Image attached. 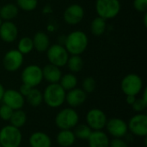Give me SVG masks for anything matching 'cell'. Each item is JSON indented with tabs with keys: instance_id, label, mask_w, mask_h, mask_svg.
<instances>
[{
	"instance_id": "8fae6325",
	"label": "cell",
	"mask_w": 147,
	"mask_h": 147,
	"mask_svg": "<svg viewBox=\"0 0 147 147\" xmlns=\"http://www.w3.org/2000/svg\"><path fill=\"white\" fill-rule=\"evenodd\" d=\"M105 128L108 135L112 138H125L129 133L127 123L123 119L118 117L108 120Z\"/></svg>"
},
{
	"instance_id": "d6a6232c",
	"label": "cell",
	"mask_w": 147,
	"mask_h": 147,
	"mask_svg": "<svg viewBox=\"0 0 147 147\" xmlns=\"http://www.w3.org/2000/svg\"><path fill=\"white\" fill-rule=\"evenodd\" d=\"M131 107L136 113H143L146 109L147 103L141 98H136L135 102L131 105Z\"/></svg>"
},
{
	"instance_id": "3957f363",
	"label": "cell",
	"mask_w": 147,
	"mask_h": 147,
	"mask_svg": "<svg viewBox=\"0 0 147 147\" xmlns=\"http://www.w3.org/2000/svg\"><path fill=\"white\" fill-rule=\"evenodd\" d=\"M54 122L59 130H72L79 123V115L75 109L64 108L57 113Z\"/></svg>"
},
{
	"instance_id": "83f0119b",
	"label": "cell",
	"mask_w": 147,
	"mask_h": 147,
	"mask_svg": "<svg viewBox=\"0 0 147 147\" xmlns=\"http://www.w3.org/2000/svg\"><path fill=\"white\" fill-rule=\"evenodd\" d=\"M17 50L23 55L31 53L34 50V44H33L32 38L25 36L20 39L17 44Z\"/></svg>"
},
{
	"instance_id": "52a82bcc",
	"label": "cell",
	"mask_w": 147,
	"mask_h": 147,
	"mask_svg": "<svg viewBox=\"0 0 147 147\" xmlns=\"http://www.w3.org/2000/svg\"><path fill=\"white\" fill-rule=\"evenodd\" d=\"M22 84H25L31 88H36L43 80L42 69L37 65H29L26 66L21 74Z\"/></svg>"
},
{
	"instance_id": "f35d334b",
	"label": "cell",
	"mask_w": 147,
	"mask_h": 147,
	"mask_svg": "<svg viewBox=\"0 0 147 147\" xmlns=\"http://www.w3.org/2000/svg\"><path fill=\"white\" fill-rule=\"evenodd\" d=\"M143 22H144V25H145V27H146L147 26V15L146 14H145V16H144Z\"/></svg>"
},
{
	"instance_id": "603a6c76",
	"label": "cell",
	"mask_w": 147,
	"mask_h": 147,
	"mask_svg": "<svg viewBox=\"0 0 147 147\" xmlns=\"http://www.w3.org/2000/svg\"><path fill=\"white\" fill-rule=\"evenodd\" d=\"M25 101L33 108H37L40 106L43 102V95L42 92L37 88H32L30 92L25 97Z\"/></svg>"
},
{
	"instance_id": "ba28073f",
	"label": "cell",
	"mask_w": 147,
	"mask_h": 147,
	"mask_svg": "<svg viewBox=\"0 0 147 147\" xmlns=\"http://www.w3.org/2000/svg\"><path fill=\"white\" fill-rule=\"evenodd\" d=\"M128 132L132 135L140 138L147 137V115L144 113H137L128 121Z\"/></svg>"
},
{
	"instance_id": "ab89813d",
	"label": "cell",
	"mask_w": 147,
	"mask_h": 147,
	"mask_svg": "<svg viewBox=\"0 0 147 147\" xmlns=\"http://www.w3.org/2000/svg\"><path fill=\"white\" fill-rule=\"evenodd\" d=\"M2 22H3V21H2V19L0 18V25H1V23H2Z\"/></svg>"
},
{
	"instance_id": "1f68e13d",
	"label": "cell",
	"mask_w": 147,
	"mask_h": 147,
	"mask_svg": "<svg viewBox=\"0 0 147 147\" xmlns=\"http://www.w3.org/2000/svg\"><path fill=\"white\" fill-rule=\"evenodd\" d=\"M13 111L14 110L12 109L3 103L0 106V119L5 121H9L13 114Z\"/></svg>"
},
{
	"instance_id": "74e56055",
	"label": "cell",
	"mask_w": 147,
	"mask_h": 147,
	"mask_svg": "<svg viewBox=\"0 0 147 147\" xmlns=\"http://www.w3.org/2000/svg\"><path fill=\"white\" fill-rule=\"evenodd\" d=\"M4 87L3 86V84L0 83V102H2V98H3V92H4Z\"/></svg>"
},
{
	"instance_id": "b9f144b4",
	"label": "cell",
	"mask_w": 147,
	"mask_h": 147,
	"mask_svg": "<svg viewBox=\"0 0 147 147\" xmlns=\"http://www.w3.org/2000/svg\"><path fill=\"white\" fill-rule=\"evenodd\" d=\"M0 147H2V146H1V145H0Z\"/></svg>"
},
{
	"instance_id": "44dd1931",
	"label": "cell",
	"mask_w": 147,
	"mask_h": 147,
	"mask_svg": "<svg viewBox=\"0 0 147 147\" xmlns=\"http://www.w3.org/2000/svg\"><path fill=\"white\" fill-rule=\"evenodd\" d=\"M76 136L73 133V130H60L56 136V142L61 147L72 146L76 142Z\"/></svg>"
},
{
	"instance_id": "9a60e30c",
	"label": "cell",
	"mask_w": 147,
	"mask_h": 147,
	"mask_svg": "<svg viewBox=\"0 0 147 147\" xmlns=\"http://www.w3.org/2000/svg\"><path fill=\"white\" fill-rule=\"evenodd\" d=\"M18 36L17 26L11 21L2 22L0 25V39L6 43L14 42Z\"/></svg>"
},
{
	"instance_id": "5bb4252c",
	"label": "cell",
	"mask_w": 147,
	"mask_h": 147,
	"mask_svg": "<svg viewBox=\"0 0 147 147\" xmlns=\"http://www.w3.org/2000/svg\"><path fill=\"white\" fill-rule=\"evenodd\" d=\"M84 17V8L78 3L69 5L64 11L63 18L64 21L69 25H76L81 22Z\"/></svg>"
},
{
	"instance_id": "e0dca14e",
	"label": "cell",
	"mask_w": 147,
	"mask_h": 147,
	"mask_svg": "<svg viewBox=\"0 0 147 147\" xmlns=\"http://www.w3.org/2000/svg\"><path fill=\"white\" fill-rule=\"evenodd\" d=\"M88 141L89 147H109V136L103 130L92 131Z\"/></svg>"
},
{
	"instance_id": "30bf717a",
	"label": "cell",
	"mask_w": 147,
	"mask_h": 147,
	"mask_svg": "<svg viewBox=\"0 0 147 147\" xmlns=\"http://www.w3.org/2000/svg\"><path fill=\"white\" fill-rule=\"evenodd\" d=\"M85 120L86 124L92 131H99L105 128L108 117L102 109L94 108L87 112Z\"/></svg>"
},
{
	"instance_id": "7402d4cb",
	"label": "cell",
	"mask_w": 147,
	"mask_h": 147,
	"mask_svg": "<svg viewBox=\"0 0 147 147\" xmlns=\"http://www.w3.org/2000/svg\"><path fill=\"white\" fill-rule=\"evenodd\" d=\"M19 9L15 3H6L1 6L0 18L4 21H10L17 16Z\"/></svg>"
},
{
	"instance_id": "60d3db41",
	"label": "cell",
	"mask_w": 147,
	"mask_h": 147,
	"mask_svg": "<svg viewBox=\"0 0 147 147\" xmlns=\"http://www.w3.org/2000/svg\"><path fill=\"white\" fill-rule=\"evenodd\" d=\"M0 10H1V5H0Z\"/></svg>"
},
{
	"instance_id": "277c9868",
	"label": "cell",
	"mask_w": 147,
	"mask_h": 147,
	"mask_svg": "<svg viewBox=\"0 0 147 147\" xmlns=\"http://www.w3.org/2000/svg\"><path fill=\"white\" fill-rule=\"evenodd\" d=\"M22 134L20 128L9 124L0 129V145L2 147H20Z\"/></svg>"
},
{
	"instance_id": "f1b7e54d",
	"label": "cell",
	"mask_w": 147,
	"mask_h": 147,
	"mask_svg": "<svg viewBox=\"0 0 147 147\" xmlns=\"http://www.w3.org/2000/svg\"><path fill=\"white\" fill-rule=\"evenodd\" d=\"M73 133L77 139L81 140H87L92 133V130L89 127L87 124H78L73 128Z\"/></svg>"
},
{
	"instance_id": "d4e9b609",
	"label": "cell",
	"mask_w": 147,
	"mask_h": 147,
	"mask_svg": "<svg viewBox=\"0 0 147 147\" xmlns=\"http://www.w3.org/2000/svg\"><path fill=\"white\" fill-rule=\"evenodd\" d=\"M27 120L28 118L25 111H23L22 109H18L13 111V114L9 121L10 122V125H12L13 127L21 129L26 124Z\"/></svg>"
},
{
	"instance_id": "ac0fdd59",
	"label": "cell",
	"mask_w": 147,
	"mask_h": 147,
	"mask_svg": "<svg viewBox=\"0 0 147 147\" xmlns=\"http://www.w3.org/2000/svg\"><path fill=\"white\" fill-rule=\"evenodd\" d=\"M28 144L30 147H52L53 142L50 136L41 131H37L28 138Z\"/></svg>"
},
{
	"instance_id": "d6986e66",
	"label": "cell",
	"mask_w": 147,
	"mask_h": 147,
	"mask_svg": "<svg viewBox=\"0 0 147 147\" xmlns=\"http://www.w3.org/2000/svg\"><path fill=\"white\" fill-rule=\"evenodd\" d=\"M41 69L43 79H45L47 82L49 84H58L62 76V72L59 67L49 63Z\"/></svg>"
},
{
	"instance_id": "4fadbf2b",
	"label": "cell",
	"mask_w": 147,
	"mask_h": 147,
	"mask_svg": "<svg viewBox=\"0 0 147 147\" xmlns=\"http://www.w3.org/2000/svg\"><path fill=\"white\" fill-rule=\"evenodd\" d=\"M2 102L13 110L22 109L26 101L25 97L19 92V90L14 89L5 90L3 95Z\"/></svg>"
},
{
	"instance_id": "9c48e42d",
	"label": "cell",
	"mask_w": 147,
	"mask_h": 147,
	"mask_svg": "<svg viewBox=\"0 0 147 147\" xmlns=\"http://www.w3.org/2000/svg\"><path fill=\"white\" fill-rule=\"evenodd\" d=\"M47 56L50 64L60 68L66 65L69 53L61 44H53L47 50Z\"/></svg>"
},
{
	"instance_id": "4316f807",
	"label": "cell",
	"mask_w": 147,
	"mask_h": 147,
	"mask_svg": "<svg viewBox=\"0 0 147 147\" xmlns=\"http://www.w3.org/2000/svg\"><path fill=\"white\" fill-rule=\"evenodd\" d=\"M84 60L80 55H71L69 56L66 65L71 73H77L82 71L84 68Z\"/></svg>"
},
{
	"instance_id": "f546056e",
	"label": "cell",
	"mask_w": 147,
	"mask_h": 147,
	"mask_svg": "<svg viewBox=\"0 0 147 147\" xmlns=\"http://www.w3.org/2000/svg\"><path fill=\"white\" fill-rule=\"evenodd\" d=\"M38 0H16L18 9L24 11H33L37 8Z\"/></svg>"
},
{
	"instance_id": "7a4b0ae2",
	"label": "cell",
	"mask_w": 147,
	"mask_h": 147,
	"mask_svg": "<svg viewBox=\"0 0 147 147\" xmlns=\"http://www.w3.org/2000/svg\"><path fill=\"white\" fill-rule=\"evenodd\" d=\"M66 91L58 84H49L42 92L43 102L51 109H58L65 102Z\"/></svg>"
},
{
	"instance_id": "8992f818",
	"label": "cell",
	"mask_w": 147,
	"mask_h": 147,
	"mask_svg": "<svg viewBox=\"0 0 147 147\" xmlns=\"http://www.w3.org/2000/svg\"><path fill=\"white\" fill-rule=\"evenodd\" d=\"M121 91L126 96H137L144 89V83L140 76L136 73L126 75L121 82Z\"/></svg>"
},
{
	"instance_id": "cb8c5ba5",
	"label": "cell",
	"mask_w": 147,
	"mask_h": 147,
	"mask_svg": "<svg viewBox=\"0 0 147 147\" xmlns=\"http://www.w3.org/2000/svg\"><path fill=\"white\" fill-rule=\"evenodd\" d=\"M106 21L107 20L100 16H96V18L93 19V21L90 23V31L93 35L101 36L105 33L106 28H107Z\"/></svg>"
},
{
	"instance_id": "ffe728a7",
	"label": "cell",
	"mask_w": 147,
	"mask_h": 147,
	"mask_svg": "<svg viewBox=\"0 0 147 147\" xmlns=\"http://www.w3.org/2000/svg\"><path fill=\"white\" fill-rule=\"evenodd\" d=\"M32 40H33V44H34V49H35L39 53L47 52V50L50 47L49 37L46 33L42 31H39L35 33Z\"/></svg>"
},
{
	"instance_id": "6da1fadb",
	"label": "cell",
	"mask_w": 147,
	"mask_h": 147,
	"mask_svg": "<svg viewBox=\"0 0 147 147\" xmlns=\"http://www.w3.org/2000/svg\"><path fill=\"white\" fill-rule=\"evenodd\" d=\"M88 44V36L81 30L71 32L65 39V48L71 55L82 54L86 50Z\"/></svg>"
},
{
	"instance_id": "484cf974",
	"label": "cell",
	"mask_w": 147,
	"mask_h": 147,
	"mask_svg": "<svg viewBox=\"0 0 147 147\" xmlns=\"http://www.w3.org/2000/svg\"><path fill=\"white\" fill-rule=\"evenodd\" d=\"M60 86L65 90H71L77 87L78 85V78L74 75V73H66L61 76V78L59 82Z\"/></svg>"
},
{
	"instance_id": "e575fe53",
	"label": "cell",
	"mask_w": 147,
	"mask_h": 147,
	"mask_svg": "<svg viewBox=\"0 0 147 147\" xmlns=\"http://www.w3.org/2000/svg\"><path fill=\"white\" fill-rule=\"evenodd\" d=\"M134 7L138 12L145 13L147 10V0H134Z\"/></svg>"
},
{
	"instance_id": "7c38bea8",
	"label": "cell",
	"mask_w": 147,
	"mask_h": 147,
	"mask_svg": "<svg viewBox=\"0 0 147 147\" xmlns=\"http://www.w3.org/2000/svg\"><path fill=\"white\" fill-rule=\"evenodd\" d=\"M24 55L18 50L12 49L8 51L3 58V66L9 72H15L18 71L24 60Z\"/></svg>"
},
{
	"instance_id": "4dcf8cb0",
	"label": "cell",
	"mask_w": 147,
	"mask_h": 147,
	"mask_svg": "<svg viewBox=\"0 0 147 147\" xmlns=\"http://www.w3.org/2000/svg\"><path fill=\"white\" fill-rule=\"evenodd\" d=\"M96 88V82L94 78L92 77H87L85 78L82 82V90L86 94H90L95 91Z\"/></svg>"
},
{
	"instance_id": "d590c367",
	"label": "cell",
	"mask_w": 147,
	"mask_h": 147,
	"mask_svg": "<svg viewBox=\"0 0 147 147\" xmlns=\"http://www.w3.org/2000/svg\"><path fill=\"white\" fill-rule=\"evenodd\" d=\"M31 90H32V88H31L30 86H28V85H27V84H22L20 86V88H19V92H20L24 97H26V96H28V94L30 92Z\"/></svg>"
},
{
	"instance_id": "2e32d148",
	"label": "cell",
	"mask_w": 147,
	"mask_h": 147,
	"mask_svg": "<svg viewBox=\"0 0 147 147\" xmlns=\"http://www.w3.org/2000/svg\"><path fill=\"white\" fill-rule=\"evenodd\" d=\"M87 99V94L81 88H74L71 90L66 91L65 102L69 107L76 109L83 105Z\"/></svg>"
},
{
	"instance_id": "5b68a950",
	"label": "cell",
	"mask_w": 147,
	"mask_h": 147,
	"mask_svg": "<svg viewBox=\"0 0 147 147\" xmlns=\"http://www.w3.org/2000/svg\"><path fill=\"white\" fill-rule=\"evenodd\" d=\"M96 11L97 16L105 20L116 17L121 11L120 0H96Z\"/></svg>"
},
{
	"instance_id": "8d00e7d4",
	"label": "cell",
	"mask_w": 147,
	"mask_h": 147,
	"mask_svg": "<svg viewBox=\"0 0 147 147\" xmlns=\"http://www.w3.org/2000/svg\"><path fill=\"white\" fill-rule=\"evenodd\" d=\"M136 96H126V102L128 104V105H132L134 102H135V100H136Z\"/></svg>"
},
{
	"instance_id": "836d02e7",
	"label": "cell",
	"mask_w": 147,
	"mask_h": 147,
	"mask_svg": "<svg viewBox=\"0 0 147 147\" xmlns=\"http://www.w3.org/2000/svg\"><path fill=\"white\" fill-rule=\"evenodd\" d=\"M109 147H128V144L124 138H112Z\"/></svg>"
}]
</instances>
